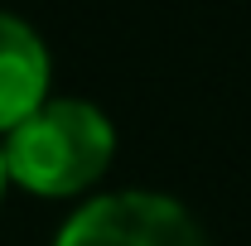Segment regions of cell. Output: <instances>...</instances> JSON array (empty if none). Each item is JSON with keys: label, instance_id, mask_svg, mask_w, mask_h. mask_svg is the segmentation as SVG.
Here are the masks:
<instances>
[{"label": "cell", "instance_id": "cell-1", "mask_svg": "<svg viewBox=\"0 0 251 246\" xmlns=\"http://www.w3.org/2000/svg\"><path fill=\"white\" fill-rule=\"evenodd\" d=\"M0 159L5 179L34 198H82L106 179L116 159V125L97 101L49 97L0 140Z\"/></svg>", "mask_w": 251, "mask_h": 246}, {"label": "cell", "instance_id": "cell-2", "mask_svg": "<svg viewBox=\"0 0 251 246\" xmlns=\"http://www.w3.org/2000/svg\"><path fill=\"white\" fill-rule=\"evenodd\" d=\"M53 246H208V237L179 198L116 188L82 198L58 227Z\"/></svg>", "mask_w": 251, "mask_h": 246}, {"label": "cell", "instance_id": "cell-3", "mask_svg": "<svg viewBox=\"0 0 251 246\" xmlns=\"http://www.w3.org/2000/svg\"><path fill=\"white\" fill-rule=\"evenodd\" d=\"M53 58L29 20L0 10V140L49 101Z\"/></svg>", "mask_w": 251, "mask_h": 246}, {"label": "cell", "instance_id": "cell-4", "mask_svg": "<svg viewBox=\"0 0 251 246\" xmlns=\"http://www.w3.org/2000/svg\"><path fill=\"white\" fill-rule=\"evenodd\" d=\"M5 188H10V179H5V159H0V198H5Z\"/></svg>", "mask_w": 251, "mask_h": 246}]
</instances>
